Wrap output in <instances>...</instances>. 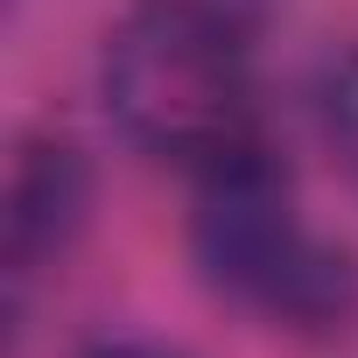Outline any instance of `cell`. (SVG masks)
I'll list each match as a JSON object with an SVG mask.
<instances>
[{
	"mask_svg": "<svg viewBox=\"0 0 358 358\" xmlns=\"http://www.w3.org/2000/svg\"><path fill=\"white\" fill-rule=\"evenodd\" d=\"M92 358H169V351H148V344H106V351H92Z\"/></svg>",
	"mask_w": 358,
	"mask_h": 358,
	"instance_id": "5b68a950",
	"label": "cell"
},
{
	"mask_svg": "<svg viewBox=\"0 0 358 358\" xmlns=\"http://www.w3.org/2000/svg\"><path fill=\"white\" fill-rule=\"evenodd\" d=\"M190 246H197V267L211 274V288H225L232 302H253L267 316H288V323H323L351 295L344 260H330L302 232L288 176L253 141L204 162Z\"/></svg>",
	"mask_w": 358,
	"mask_h": 358,
	"instance_id": "7a4b0ae2",
	"label": "cell"
},
{
	"mask_svg": "<svg viewBox=\"0 0 358 358\" xmlns=\"http://www.w3.org/2000/svg\"><path fill=\"white\" fill-rule=\"evenodd\" d=\"M316 113H323V141H330L337 169L358 183V50L330 57V71H323V92H316Z\"/></svg>",
	"mask_w": 358,
	"mask_h": 358,
	"instance_id": "277c9868",
	"label": "cell"
},
{
	"mask_svg": "<svg viewBox=\"0 0 358 358\" xmlns=\"http://www.w3.org/2000/svg\"><path fill=\"white\" fill-rule=\"evenodd\" d=\"M85 218V162L78 148H29L22 169H15V197H8V253L15 267H36V260H57L71 246Z\"/></svg>",
	"mask_w": 358,
	"mask_h": 358,
	"instance_id": "3957f363",
	"label": "cell"
},
{
	"mask_svg": "<svg viewBox=\"0 0 358 358\" xmlns=\"http://www.w3.org/2000/svg\"><path fill=\"white\" fill-rule=\"evenodd\" d=\"M106 113L162 162H218L246 141V50L204 0H148L106 43Z\"/></svg>",
	"mask_w": 358,
	"mask_h": 358,
	"instance_id": "6da1fadb",
	"label": "cell"
}]
</instances>
